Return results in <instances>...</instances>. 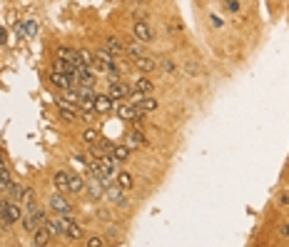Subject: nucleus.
<instances>
[{"instance_id":"1","label":"nucleus","mask_w":289,"mask_h":247,"mask_svg":"<svg viewBox=\"0 0 289 247\" xmlns=\"http://www.w3.org/2000/svg\"><path fill=\"white\" fill-rule=\"evenodd\" d=\"M23 217V208H20V202H13V200H0V222H3L5 227L20 222Z\"/></svg>"},{"instance_id":"2","label":"nucleus","mask_w":289,"mask_h":247,"mask_svg":"<svg viewBox=\"0 0 289 247\" xmlns=\"http://www.w3.org/2000/svg\"><path fill=\"white\" fill-rule=\"evenodd\" d=\"M58 222H60V227H63V232H65V237L67 240H72V242H80L82 237V227L75 222V217H72V212L70 215H58Z\"/></svg>"},{"instance_id":"3","label":"nucleus","mask_w":289,"mask_h":247,"mask_svg":"<svg viewBox=\"0 0 289 247\" xmlns=\"http://www.w3.org/2000/svg\"><path fill=\"white\" fill-rule=\"evenodd\" d=\"M48 80H50V85L53 88H58V90H67V88H72L75 85V72H63V70H50V75H48Z\"/></svg>"},{"instance_id":"4","label":"nucleus","mask_w":289,"mask_h":247,"mask_svg":"<svg viewBox=\"0 0 289 247\" xmlns=\"http://www.w3.org/2000/svg\"><path fill=\"white\" fill-rule=\"evenodd\" d=\"M105 197L112 202V205H117V208H128V205H130V200H128V190H122L117 182L112 185H105Z\"/></svg>"},{"instance_id":"5","label":"nucleus","mask_w":289,"mask_h":247,"mask_svg":"<svg viewBox=\"0 0 289 247\" xmlns=\"http://www.w3.org/2000/svg\"><path fill=\"white\" fill-rule=\"evenodd\" d=\"M132 85L128 80H117V82H110V90H107V95L112 98V100H125V98H130L132 95Z\"/></svg>"},{"instance_id":"6","label":"nucleus","mask_w":289,"mask_h":247,"mask_svg":"<svg viewBox=\"0 0 289 247\" xmlns=\"http://www.w3.org/2000/svg\"><path fill=\"white\" fill-rule=\"evenodd\" d=\"M50 210L58 212V215H70V212H72V202H70L63 192L55 190V195H50Z\"/></svg>"},{"instance_id":"7","label":"nucleus","mask_w":289,"mask_h":247,"mask_svg":"<svg viewBox=\"0 0 289 247\" xmlns=\"http://www.w3.org/2000/svg\"><path fill=\"white\" fill-rule=\"evenodd\" d=\"M132 33H135V40H140V43H145V45L155 40V30L150 28V23H147V20H135Z\"/></svg>"},{"instance_id":"8","label":"nucleus","mask_w":289,"mask_h":247,"mask_svg":"<svg viewBox=\"0 0 289 247\" xmlns=\"http://www.w3.org/2000/svg\"><path fill=\"white\" fill-rule=\"evenodd\" d=\"M58 110H60L63 120H67V122L77 120V115H80V105L70 103V100H63V98H58Z\"/></svg>"},{"instance_id":"9","label":"nucleus","mask_w":289,"mask_h":247,"mask_svg":"<svg viewBox=\"0 0 289 247\" xmlns=\"http://www.w3.org/2000/svg\"><path fill=\"white\" fill-rule=\"evenodd\" d=\"M95 70L88 68V65H80L75 70V85H95Z\"/></svg>"},{"instance_id":"10","label":"nucleus","mask_w":289,"mask_h":247,"mask_svg":"<svg viewBox=\"0 0 289 247\" xmlns=\"http://www.w3.org/2000/svg\"><path fill=\"white\" fill-rule=\"evenodd\" d=\"M93 107H95V112H97V115H107V112H112V110H115V100H112L110 95H97V93H95Z\"/></svg>"},{"instance_id":"11","label":"nucleus","mask_w":289,"mask_h":247,"mask_svg":"<svg viewBox=\"0 0 289 247\" xmlns=\"http://www.w3.org/2000/svg\"><path fill=\"white\" fill-rule=\"evenodd\" d=\"M125 145H130L132 150H135V147H147V138H145V133H142L140 128H135V130H130V133L125 135Z\"/></svg>"},{"instance_id":"12","label":"nucleus","mask_w":289,"mask_h":247,"mask_svg":"<svg viewBox=\"0 0 289 247\" xmlns=\"http://www.w3.org/2000/svg\"><path fill=\"white\" fill-rule=\"evenodd\" d=\"M135 68H137V70L145 75V72H152V70H157V68H160V63H157L152 55H142V58H137V60H135Z\"/></svg>"},{"instance_id":"13","label":"nucleus","mask_w":289,"mask_h":247,"mask_svg":"<svg viewBox=\"0 0 289 247\" xmlns=\"http://www.w3.org/2000/svg\"><path fill=\"white\" fill-rule=\"evenodd\" d=\"M50 242H53V235L48 232L45 225H40V227L32 232V245H35V247H43V245H50Z\"/></svg>"},{"instance_id":"14","label":"nucleus","mask_w":289,"mask_h":247,"mask_svg":"<svg viewBox=\"0 0 289 247\" xmlns=\"http://www.w3.org/2000/svg\"><path fill=\"white\" fill-rule=\"evenodd\" d=\"M105 48H107L115 58H117V55H125V43H122L117 35H110V37L105 40Z\"/></svg>"},{"instance_id":"15","label":"nucleus","mask_w":289,"mask_h":247,"mask_svg":"<svg viewBox=\"0 0 289 247\" xmlns=\"http://www.w3.org/2000/svg\"><path fill=\"white\" fill-rule=\"evenodd\" d=\"M67 190H70L72 195L82 192V190H85V177H82V175H75V173H67Z\"/></svg>"},{"instance_id":"16","label":"nucleus","mask_w":289,"mask_h":247,"mask_svg":"<svg viewBox=\"0 0 289 247\" xmlns=\"http://www.w3.org/2000/svg\"><path fill=\"white\" fill-rule=\"evenodd\" d=\"M23 205H25V212H32V210L40 208V205H37V195H35L32 187H25V192H23Z\"/></svg>"},{"instance_id":"17","label":"nucleus","mask_w":289,"mask_h":247,"mask_svg":"<svg viewBox=\"0 0 289 247\" xmlns=\"http://www.w3.org/2000/svg\"><path fill=\"white\" fill-rule=\"evenodd\" d=\"M20 227H23L28 235H32V232L40 227V222L35 220V215H32V212H23V217H20Z\"/></svg>"},{"instance_id":"18","label":"nucleus","mask_w":289,"mask_h":247,"mask_svg":"<svg viewBox=\"0 0 289 247\" xmlns=\"http://www.w3.org/2000/svg\"><path fill=\"white\" fill-rule=\"evenodd\" d=\"M115 182H117L122 190H132V185H135V177H132L128 170H120V173H115Z\"/></svg>"},{"instance_id":"19","label":"nucleus","mask_w":289,"mask_h":247,"mask_svg":"<svg viewBox=\"0 0 289 247\" xmlns=\"http://www.w3.org/2000/svg\"><path fill=\"white\" fill-rule=\"evenodd\" d=\"M130 155H132V147H130V145H115V147H112V157H115L117 162H128Z\"/></svg>"},{"instance_id":"20","label":"nucleus","mask_w":289,"mask_h":247,"mask_svg":"<svg viewBox=\"0 0 289 247\" xmlns=\"http://www.w3.org/2000/svg\"><path fill=\"white\" fill-rule=\"evenodd\" d=\"M53 185H55V190L63 192V195L70 192V190H67V173H65V170H58V173L53 175Z\"/></svg>"},{"instance_id":"21","label":"nucleus","mask_w":289,"mask_h":247,"mask_svg":"<svg viewBox=\"0 0 289 247\" xmlns=\"http://www.w3.org/2000/svg\"><path fill=\"white\" fill-rule=\"evenodd\" d=\"M23 192H25V187L20 185V182H15L13 180V185L8 187V192H5V197L8 200H13V202H23Z\"/></svg>"},{"instance_id":"22","label":"nucleus","mask_w":289,"mask_h":247,"mask_svg":"<svg viewBox=\"0 0 289 247\" xmlns=\"http://www.w3.org/2000/svg\"><path fill=\"white\" fill-rule=\"evenodd\" d=\"M10 185H13V175H10V170L3 165V168H0V195H5Z\"/></svg>"},{"instance_id":"23","label":"nucleus","mask_w":289,"mask_h":247,"mask_svg":"<svg viewBox=\"0 0 289 247\" xmlns=\"http://www.w3.org/2000/svg\"><path fill=\"white\" fill-rule=\"evenodd\" d=\"M145 43H140V40H137V43H130V45H125V53L130 55V60L135 63L137 58H142L145 55V48H142Z\"/></svg>"},{"instance_id":"24","label":"nucleus","mask_w":289,"mask_h":247,"mask_svg":"<svg viewBox=\"0 0 289 247\" xmlns=\"http://www.w3.org/2000/svg\"><path fill=\"white\" fill-rule=\"evenodd\" d=\"M80 140H82V142H85V145L90 147V145H97V142H100L102 138H100V133H97V130H93V128H88V130H82V135H80Z\"/></svg>"},{"instance_id":"25","label":"nucleus","mask_w":289,"mask_h":247,"mask_svg":"<svg viewBox=\"0 0 289 247\" xmlns=\"http://www.w3.org/2000/svg\"><path fill=\"white\" fill-rule=\"evenodd\" d=\"M45 227H48V232H50L53 237H65V232H63L58 217H48V220H45Z\"/></svg>"},{"instance_id":"26","label":"nucleus","mask_w":289,"mask_h":247,"mask_svg":"<svg viewBox=\"0 0 289 247\" xmlns=\"http://www.w3.org/2000/svg\"><path fill=\"white\" fill-rule=\"evenodd\" d=\"M132 88H135V90H140V93H152V88H155V85H152V80H147V77L142 75V77H137V80H135V85H132Z\"/></svg>"},{"instance_id":"27","label":"nucleus","mask_w":289,"mask_h":247,"mask_svg":"<svg viewBox=\"0 0 289 247\" xmlns=\"http://www.w3.org/2000/svg\"><path fill=\"white\" fill-rule=\"evenodd\" d=\"M77 53H80V65L93 68V63H95V53H90V50H77Z\"/></svg>"},{"instance_id":"28","label":"nucleus","mask_w":289,"mask_h":247,"mask_svg":"<svg viewBox=\"0 0 289 247\" xmlns=\"http://www.w3.org/2000/svg\"><path fill=\"white\" fill-rule=\"evenodd\" d=\"M37 30H40V25H37L35 20H28V23H25V37H35Z\"/></svg>"},{"instance_id":"29","label":"nucleus","mask_w":289,"mask_h":247,"mask_svg":"<svg viewBox=\"0 0 289 247\" xmlns=\"http://www.w3.org/2000/svg\"><path fill=\"white\" fill-rule=\"evenodd\" d=\"M85 245H88V247H105V237L93 235V237H88V240H85Z\"/></svg>"},{"instance_id":"30","label":"nucleus","mask_w":289,"mask_h":247,"mask_svg":"<svg viewBox=\"0 0 289 247\" xmlns=\"http://www.w3.org/2000/svg\"><path fill=\"white\" fill-rule=\"evenodd\" d=\"M160 68H162L164 72H175V63H172L170 58H164V60L160 63Z\"/></svg>"},{"instance_id":"31","label":"nucleus","mask_w":289,"mask_h":247,"mask_svg":"<svg viewBox=\"0 0 289 247\" xmlns=\"http://www.w3.org/2000/svg\"><path fill=\"white\" fill-rule=\"evenodd\" d=\"M225 5H227L229 13H237L239 10V0H229V3H225Z\"/></svg>"},{"instance_id":"32","label":"nucleus","mask_w":289,"mask_h":247,"mask_svg":"<svg viewBox=\"0 0 289 247\" xmlns=\"http://www.w3.org/2000/svg\"><path fill=\"white\" fill-rule=\"evenodd\" d=\"M5 40H8V30L0 28V45H5Z\"/></svg>"},{"instance_id":"33","label":"nucleus","mask_w":289,"mask_h":247,"mask_svg":"<svg viewBox=\"0 0 289 247\" xmlns=\"http://www.w3.org/2000/svg\"><path fill=\"white\" fill-rule=\"evenodd\" d=\"M279 205H289V192H282L279 195Z\"/></svg>"},{"instance_id":"34","label":"nucleus","mask_w":289,"mask_h":247,"mask_svg":"<svg viewBox=\"0 0 289 247\" xmlns=\"http://www.w3.org/2000/svg\"><path fill=\"white\" fill-rule=\"evenodd\" d=\"M279 235H282V237H289V222L279 227Z\"/></svg>"},{"instance_id":"35","label":"nucleus","mask_w":289,"mask_h":247,"mask_svg":"<svg viewBox=\"0 0 289 247\" xmlns=\"http://www.w3.org/2000/svg\"><path fill=\"white\" fill-rule=\"evenodd\" d=\"M210 18H212V25H215V28H222V20H220L217 15H210Z\"/></svg>"},{"instance_id":"36","label":"nucleus","mask_w":289,"mask_h":247,"mask_svg":"<svg viewBox=\"0 0 289 247\" xmlns=\"http://www.w3.org/2000/svg\"><path fill=\"white\" fill-rule=\"evenodd\" d=\"M3 165H5V155H3V152H0V168H3Z\"/></svg>"},{"instance_id":"37","label":"nucleus","mask_w":289,"mask_h":247,"mask_svg":"<svg viewBox=\"0 0 289 247\" xmlns=\"http://www.w3.org/2000/svg\"><path fill=\"white\" fill-rule=\"evenodd\" d=\"M132 3H145V0H132Z\"/></svg>"},{"instance_id":"38","label":"nucleus","mask_w":289,"mask_h":247,"mask_svg":"<svg viewBox=\"0 0 289 247\" xmlns=\"http://www.w3.org/2000/svg\"><path fill=\"white\" fill-rule=\"evenodd\" d=\"M222 3H229V0H222Z\"/></svg>"}]
</instances>
